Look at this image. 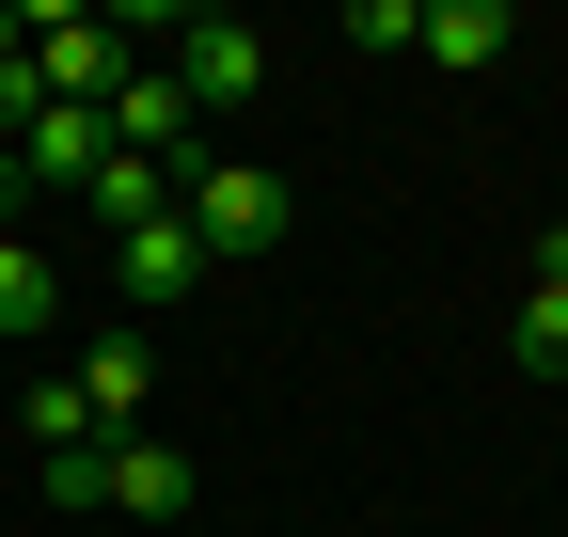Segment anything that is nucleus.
Masks as SVG:
<instances>
[{
	"instance_id": "nucleus-1",
	"label": "nucleus",
	"mask_w": 568,
	"mask_h": 537,
	"mask_svg": "<svg viewBox=\"0 0 568 537\" xmlns=\"http://www.w3.org/2000/svg\"><path fill=\"white\" fill-rule=\"evenodd\" d=\"M174 222L205 237V268H237V253H284V222H301V190H284L268 159H222V143H205V159L174 174Z\"/></svg>"
},
{
	"instance_id": "nucleus-2",
	"label": "nucleus",
	"mask_w": 568,
	"mask_h": 537,
	"mask_svg": "<svg viewBox=\"0 0 568 537\" xmlns=\"http://www.w3.org/2000/svg\"><path fill=\"white\" fill-rule=\"evenodd\" d=\"M111 80H126V17L48 0V17H32V95H48V111H111Z\"/></svg>"
},
{
	"instance_id": "nucleus-3",
	"label": "nucleus",
	"mask_w": 568,
	"mask_h": 537,
	"mask_svg": "<svg viewBox=\"0 0 568 537\" xmlns=\"http://www.w3.org/2000/svg\"><path fill=\"white\" fill-rule=\"evenodd\" d=\"M159 80H174L205 126H222V111L268 95V32H253V17H174V63H159Z\"/></svg>"
},
{
	"instance_id": "nucleus-4",
	"label": "nucleus",
	"mask_w": 568,
	"mask_h": 537,
	"mask_svg": "<svg viewBox=\"0 0 568 537\" xmlns=\"http://www.w3.org/2000/svg\"><path fill=\"white\" fill-rule=\"evenodd\" d=\"M80 412H95V443H142V412H159V332H95L80 364Z\"/></svg>"
},
{
	"instance_id": "nucleus-5",
	"label": "nucleus",
	"mask_w": 568,
	"mask_h": 537,
	"mask_svg": "<svg viewBox=\"0 0 568 537\" xmlns=\"http://www.w3.org/2000/svg\"><path fill=\"white\" fill-rule=\"evenodd\" d=\"M111 159H159V174H190V159H205V111H190L174 80H142V63H126V80H111Z\"/></svg>"
},
{
	"instance_id": "nucleus-6",
	"label": "nucleus",
	"mask_w": 568,
	"mask_h": 537,
	"mask_svg": "<svg viewBox=\"0 0 568 537\" xmlns=\"http://www.w3.org/2000/svg\"><path fill=\"white\" fill-rule=\"evenodd\" d=\"M95 506L111 521H190V458L174 443H95Z\"/></svg>"
},
{
	"instance_id": "nucleus-7",
	"label": "nucleus",
	"mask_w": 568,
	"mask_h": 537,
	"mask_svg": "<svg viewBox=\"0 0 568 537\" xmlns=\"http://www.w3.org/2000/svg\"><path fill=\"white\" fill-rule=\"evenodd\" d=\"M190 285H205V237H190V222L111 237V301H190Z\"/></svg>"
},
{
	"instance_id": "nucleus-8",
	"label": "nucleus",
	"mask_w": 568,
	"mask_h": 537,
	"mask_svg": "<svg viewBox=\"0 0 568 537\" xmlns=\"http://www.w3.org/2000/svg\"><path fill=\"white\" fill-rule=\"evenodd\" d=\"M506 48H521V17H506V0H426V48H410V63L474 80V63H506Z\"/></svg>"
},
{
	"instance_id": "nucleus-9",
	"label": "nucleus",
	"mask_w": 568,
	"mask_h": 537,
	"mask_svg": "<svg viewBox=\"0 0 568 537\" xmlns=\"http://www.w3.org/2000/svg\"><path fill=\"white\" fill-rule=\"evenodd\" d=\"M48 316H63V253L48 237H0V348H32Z\"/></svg>"
},
{
	"instance_id": "nucleus-10",
	"label": "nucleus",
	"mask_w": 568,
	"mask_h": 537,
	"mask_svg": "<svg viewBox=\"0 0 568 537\" xmlns=\"http://www.w3.org/2000/svg\"><path fill=\"white\" fill-rule=\"evenodd\" d=\"M506 364H521V379H568V285H521V316H506Z\"/></svg>"
},
{
	"instance_id": "nucleus-11",
	"label": "nucleus",
	"mask_w": 568,
	"mask_h": 537,
	"mask_svg": "<svg viewBox=\"0 0 568 537\" xmlns=\"http://www.w3.org/2000/svg\"><path fill=\"white\" fill-rule=\"evenodd\" d=\"M17 427H32V458H63V443H95V412H80V379H32V395H17Z\"/></svg>"
},
{
	"instance_id": "nucleus-12",
	"label": "nucleus",
	"mask_w": 568,
	"mask_h": 537,
	"mask_svg": "<svg viewBox=\"0 0 568 537\" xmlns=\"http://www.w3.org/2000/svg\"><path fill=\"white\" fill-rule=\"evenodd\" d=\"M347 48H426V0H347Z\"/></svg>"
},
{
	"instance_id": "nucleus-13",
	"label": "nucleus",
	"mask_w": 568,
	"mask_h": 537,
	"mask_svg": "<svg viewBox=\"0 0 568 537\" xmlns=\"http://www.w3.org/2000/svg\"><path fill=\"white\" fill-rule=\"evenodd\" d=\"M17 206H32V174H17V159H0V237H32V222H17Z\"/></svg>"
},
{
	"instance_id": "nucleus-14",
	"label": "nucleus",
	"mask_w": 568,
	"mask_h": 537,
	"mask_svg": "<svg viewBox=\"0 0 568 537\" xmlns=\"http://www.w3.org/2000/svg\"><path fill=\"white\" fill-rule=\"evenodd\" d=\"M537 285H568V222H552V237H537Z\"/></svg>"
}]
</instances>
